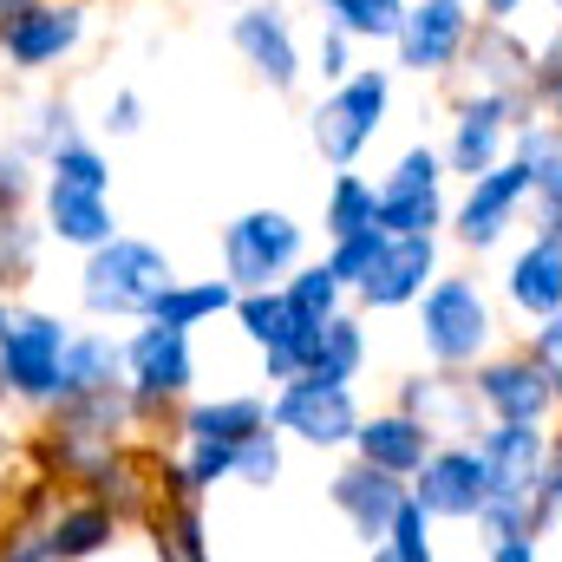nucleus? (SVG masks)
<instances>
[{"mask_svg":"<svg viewBox=\"0 0 562 562\" xmlns=\"http://www.w3.org/2000/svg\"><path fill=\"white\" fill-rule=\"evenodd\" d=\"M413 314H419L425 360L445 367V373H471V367H477L484 353H497V340H504L497 307H491V294H484L477 276H438L419 301H413Z\"/></svg>","mask_w":562,"mask_h":562,"instance_id":"nucleus-1","label":"nucleus"},{"mask_svg":"<svg viewBox=\"0 0 562 562\" xmlns=\"http://www.w3.org/2000/svg\"><path fill=\"white\" fill-rule=\"evenodd\" d=\"M170 281H177V269H170V256H164L157 243L112 236V243L86 249L79 301H86V314H99V321H144Z\"/></svg>","mask_w":562,"mask_h":562,"instance_id":"nucleus-2","label":"nucleus"},{"mask_svg":"<svg viewBox=\"0 0 562 562\" xmlns=\"http://www.w3.org/2000/svg\"><path fill=\"white\" fill-rule=\"evenodd\" d=\"M386 112H393V66H353L307 112V138L334 170H347V164L367 157V144L386 132Z\"/></svg>","mask_w":562,"mask_h":562,"instance_id":"nucleus-3","label":"nucleus"},{"mask_svg":"<svg viewBox=\"0 0 562 562\" xmlns=\"http://www.w3.org/2000/svg\"><path fill=\"white\" fill-rule=\"evenodd\" d=\"M530 190H537V170L510 150V157H497L491 170H477V177L464 183V196L451 203V223H445V229H451L471 256H484V249H497V243L517 229Z\"/></svg>","mask_w":562,"mask_h":562,"instance_id":"nucleus-4","label":"nucleus"},{"mask_svg":"<svg viewBox=\"0 0 562 562\" xmlns=\"http://www.w3.org/2000/svg\"><path fill=\"white\" fill-rule=\"evenodd\" d=\"M269 419H276L281 438H301L314 451H340V445H353V431H360L367 413H360V400H353L347 380L294 373V380H281L276 393H269Z\"/></svg>","mask_w":562,"mask_h":562,"instance_id":"nucleus-5","label":"nucleus"},{"mask_svg":"<svg viewBox=\"0 0 562 562\" xmlns=\"http://www.w3.org/2000/svg\"><path fill=\"white\" fill-rule=\"evenodd\" d=\"M307 262V229L288 210H249L223 229V276L236 288H276Z\"/></svg>","mask_w":562,"mask_h":562,"instance_id":"nucleus-6","label":"nucleus"},{"mask_svg":"<svg viewBox=\"0 0 562 562\" xmlns=\"http://www.w3.org/2000/svg\"><path fill=\"white\" fill-rule=\"evenodd\" d=\"M517 119H530V92H497V86H471L451 112V138H445V164L451 177H477L497 157H510V132Z\"/></svg>","mask_w":562,"mask_h":562,"instance_id":"nucleus-7","label":"nucleus"},{"mask_svg":"<svg viewBox=\"0 0 562 562\" xmlns=\"http://www.w3.org/2000/svg\"><path fill=\"white\" fill-rule=\"evenodd\" d=\"M477 33V0H406V20L393 33L400 72L413 79H451L464 46Z\"/></svg>","mask_w":562,"mask_h":562,"instance_id":"nucleus-8","label":"nucleus"},{"mask_svg":"<svg viewBox=\"0 0 562 562\" xmlns=\"http://www.w3.org/2000/svg\"><path fill=\"white\" fill-rule=\"evenodd\" d=\"M66 340H72V327L59 314H7L0 321V380H7V393L33 400V406H53Z\"/></svg>","mask_w":562,"mask_h":562,"instance_id":"nucleus-9","label":"nucleus"},{"mask_svg":"<svg viewBox=\"0 0 562 562\" xmlns=\"http://www.w3.org/2000/svg\"><path fill=\"white\" fill-rule=\"evenodd\" d=\"M471 393L484 406V419H557L562 393L550 380V367L530 353V347H497L471 367Z\"/></svg>","mask_w":562,"mask_h":562,"instance_id":"nucleus-10","label":"nucleus"},{"mask_svg":"<svg viewBox=\"0 0 562 562\" xmlns=\"http://www.w3.org/2000/svg\"><path fill=\"white\" fill-rule=\"evenodd\" d=\"M125 386H132L138 413H157V406H177V400H190V386H196L190 327L144 321L138 334L125 340Z\"/></svg>","mask_w":562,"mask_h":562,"instance_id":"nucleus-11","label":"nucleus"},{"mask_svg":"<svg viewBox=\"0 0 562 562\" xmlns=\"http://www.w3.org/2000/svg\"><path fill=\"white\" fill-rule=\"evenodd\" d=\"M413 497H419L438 524H477V510H484V497H491L477 438H438L431 458L413 471Z\"/></svg>","mask_w":562,"mask_h":562,"instance_id":"nucleus-12","label":"nucleus"},{"mask_svg":"<svg viewBox=\"0 0 562 562\" xmlns=\"http://www.w3.org/2000/svg\"><path fill=\"white\" fill-rule=\"evenodd\" d=\"M477 451H484L491 497H504V504H537V484H543V471H550V425L543 419H484ZM491 497H484V504H491Z\"/></svg>","mask_w":562,"mask_h":562,"instance_id":"nucleus-13","label":"nucleus"},{"mask_svg":"<svg viewBox=\"0 0 562 562\" xmlns=\"http://www.w3.org/2000/svg\"><path fill=\"white\" fill-rule=\"evenodd\" d=\"M229 46L243 53V66L269 86V92H294L301 86V40H294V13L288 0H243L229 20Z\"/></svg>","mask_w":562,"mask_h":562,"instance_id":"nucleus-14","label":"nucleus"},{"mask_svg":"<svg viewBox=\"0 0 562 562\" xmlns=\"http://www.w3.org/2000/svg\"><path fill=\"white\" fill-rule=\"evenodd\" d=\"M236 321H243V334H249V347L262 353V380L281 386V380H294L301 373V353H307V334H314V321L288 301V288H243L236 294Z\"/></svg>","mask_w":562,"mask_h":562,"instance_id":"nucleus-15","label":"nucleus"},{"mask_svg":"<svg viewBox=\"0 0 562 562\" xmlns=\"http://www.w3.org/2000/svg\"><path fill=\"white\" fill-rule=\"evenodd\" d=\"M406 477L400 471H380V464H367L360 451H353V464H340L334 471V484H327V504L347 517V530L367 543V550H380L386 543V530H393V510L406 504Z\"/></svg>","mask_w":562,"mask_h":562,"instance_id":"nucleus-16","label":"nucleus"},{"mask_svg":"<svg viewBox=\"0 0 562 562\" xmlns=\"http://www.w3.org/2000/svg\"><path fill=\"white\" fill-rule=\"evenodd\" d=\"M438 276H445V262H438V236H431V229H419V236H386L373 276L360 281L353 294H360V307H373V314H400V307H413Z\"/></svg>","mask_w":562,"mask_h":562,"instance_id":"nucleus-17","label":"nucleus"},{"mask_svg":"<svg viewBox=\"0 0 562 562\" xmlns=\"http://www.w3.org/2000/svg\"><path fill=\"white\" fill-rule=\"evenodd\" d=\"M79 40H86V7H79V0H40L33 13H20V20L0 33V59H7L13 72H46V66H59Z\"/></svg>","mask_w":562,"mask_h":562,"instance_id":"nucleus-18","label":"nucleus"},{"mask_svg":"<svg viewBox=\"0 0 562 562\" xmlns=\"http://www.w3.org/2000/svg\"><path fill=\"white\" fill-rule=\"evenodd\" d=\"M504 301L530 327L562 314V236L557 229H530V243L504 262Z\"/></svg>","mask_w":562,"mask_h":562,"instance_id":"nucleus-19","label":"nucleus"},{"mask_svg":"<svg viewBox=\"0 0 562 562\" xmlns=\"http://www.w3.org/2000/svg\"><path fill=\"white\" fill-rule=\"evenodd\" d=\"M112 537H119V510L105 497H86V504L59 510L40 530V543H7V557L13 562H79V557H105Z\"/></svg>","mask_w":562,"mask_h":562,"instance_id":"nucleus-20","label":"nucleus"},{"mask_svg":"<svg viewBox=\"0 0 562 562\" xmlns=\"http://www.w3.org/2000/svg\"><path fill=\"white\" fill-rule=\"evenodd\" d=\"M393 406L431 419L438 438H477V431H484V406H477V393H471V373H445V367L413 373V380H400V400H393Z\"/></svg>","mask_w":562,"mask_h":562,"instance_id":"nucleus-21","label":"nucleus"},{"mask_svg":"<svg viewBox=\"0 0 562 562\" xmlns=\"http://www.w3.org/2000/svg\"><path fill=\"white\" fill-rule=\"evenodd\" d=\"M431 445H438V425L419 419V413H406V406L367 413L360 431H353V451H360L367 464H380V471H400L406 484H413V471L431 458Z\"/></svg>","mask_w":562,"mask_h":562,"instance_id":"nucleus-22","label":"nucleus"},{"mask_svg":"<svg viewBox=\"0 0 562 562\" xmlns=\"http://www.w3.org/2000/svg\"><path fill=\"white\" fill-rule=\"evenodd\" d=\"M530 66H537V53L510 20H477L471 46L458 59V72H471V86H497V92H530Z\"/></svg>","mask_w":562,"mask_h":562,"instance_id":"nucleus-23","label":"nucleus"},{"mask_svg":"<svg viewBox=\"0 0 562 562\" xmlns=\"http://www.w3.org/2000/svg\"><path fill=\"white\" fill-rule=\"evenodd\" d=\"M46 236H59L66 249H99V243H112V236H119L112 190H86V183L46 177Z\"/></svg>","mask_w":562,"mask_h":562,"instance_id":"nucleus-24","label":"nucleus"},{"mask_svg":"<svg viewBox=\"0 0 562 562\" xmlns=\"http://www.w3.org/2000/svg\"><path fill=\"white\" fill-rule=\"evenodd\" d=\"M119 386H125V340H112V334H72L66 360H59V400H92V393H119Z\"/></svg>","mask_w":562,"mask_h":562,"instance_id":"nucleus-25","label":"nucleus"},{"mask_svg":"<svg viewBox=\"0 0 562 562\" xmlns=\"http://www.w3.org/2000/svg\"><path fill=\"white\" fill-rule=\"evenodd\" d=\"M367 353H373V347H367V327L340 307V314H327V321L307 334L301 373H314V380H347V386H353V380L367 373Z\"/></svg>","mask_w":562,"mask_h":562,"instance_id":"nucleus-26","label":"nucleus"},{"mask_svg":"<svg viewBox=\"0 0 562 562\" xmlns=\"http://www.w3.org/2000/svg\"><path fill=\"white\" fill-rule=\"evenodd\" d=\"M262 425H276L269 419V393H223V400H196L177 431L183 438H229V445H243Z\"/></svg>","mask_w":562,"mask_h":562,"instance_id":"nucleus-27","label":"nucleus"},{"mask_svg":"<svg viewBox=\"0 0 562 562\" xmlns=\"http://www.w3.org/2000/svg\"><path fill=\"white\" fill-rule=\"evenodd\" d=\"M236 281L229 276H210V281H170L164 294H157V307L144 314V321H164V327H203V321H216V314H236Z\"/></svg>","mask_w":562,"mask_h":562,"instance_id":"nucleus-28","label":"nucleus"},{"mask_svg":"<svg viewBox=\"0 0 562 562\" xmlns=\"http://www.w3.org/2000/svg\"><path fill=\"white\" fill-rule=\"evenodd\" d=\"M367 223H380V183H373V177H360V170L347 164V170H334V183H327L321 229H327V243H334V236L367 229Z\"/></svg>","mask_w":562,"mask_h":562,"instance_id":"nucleus-29","label":"nucleus"},{"mask_svg":"<svg viewBox=\"0 0 562 562\" xmlns=\"http://www.w3.org/2000/svg\"><path fill=\"white\" fill-rule=\"evenodd\" d=\"M281 288H288V301H294L314 327H321L327 314H340V307H347V294H353L347 281L334 276V262H301V269L281 281Z\"/></svg>","mask_w":562,"mask_h":562,"instance_id":"nucleus-30","label":"nucleus"},{"mask_svg":"<svg viewBox=\"0 0 562 562\" xmlns=\"http://www.w3.org/2000/svg\"><path fill=\"white\" fill-rule=\"evenodd\" d=\"M157 557H170V562H203L210 557L203 497H170V510H164V537H157Z\"/></svg>","mask_w":562,"mask_h":562,"instance_id":"nucleus-31","label":"nucleus"},{"mask_svg":"<svg viewBox=\"0 0 562 562\" xmlns=\"http://www.w3.org/2000/svg\"><path fill=\"white\" fill-rule=\"evenodd\" d=\"M451 223V203L445 190H406V196H380V229L386 236H419V229H445Z\"/></svg>","mask_w":562,"mask_h":562,"instance_id":"nucleus-32","label":"nucleus"},{"mask_svg":"<svg viewBox=\"0 0 562 562\" xmlns=\"http://www.w3.org/2000/svg\"><path fill=\"white\" fill-rule=\"evenodd\" d=\"M431 524H438V517H431L419 497L406 491V504L393 510V530H386L380 557H386V562H431V557H438V543H431Z\"/></svg>","mask_w":562,"mask_h":562,"instance_id":"nucleus-33","label":"nucleus"},{"mask_svg":"<svg viewBox=\"0 0 562 562\" xmlns=\"http://www.w3.org/2000/svg\"><path fill=\"white\" fill-rule=\"evenodd\" d=\"M321 13L347 26L353 40H393L406 20V0H321Z\"/></svg>","mask_w":562,"mask_h":562,"instance_id":"nucleus-34","label":"nucleus"},{"mask_svg":"<svg viewBox=\"0 0 562 562\" xmlns=\"http://www.w3.org/2000/svg\"><path fill=\"white\" fill-rule=\"evenodd\" d=\"M46 177H59V183H86V190H112V164H105V150L86 138H66L46 150Z\"/></svg>","mask_w":562,"mask_h":562,"instance_id":"nucleus-35","label":"nucleus"},{"mask_svg":"<svg viewBox=\"0 0 562 562\" xmlns=\"http://www.w3.org/2000/svg\"><path fill=\"white\" fill-rule=\"evenodd\" d=\"M445 177H451L445 150H431V144H413V150H400V164L380 177V196H406V190H445Z\"/></svg>","mask_w":562,"mask_h":562,"instance_id":"nucleus-36","label":"nucleus"},{"mask_svg":"<svg viewBox=\"0 0 562 562\" xmlns=\"http://www.w3.org/2000/svg\"><path fill=\"white\" fill-rule=\"evenodd\" d=\"M380 249H386V229H380V223H367V229H347V236H334L327 262H334V276L347 281V288H360V281L373 276Z\"/></svg>","mask_w":562,"mask_h":562,"instance_id":"nucleus-37","label":"nucleus"},{"mask_svg":"<svg viewBox=\"0 0 562 562\" xmlns=\"http://www.w3.org/2000/svg\"><path fill=\"white\" fill-rule=\"evenodd\" d=\"M530 112H543L550 125H562V26L537 46V66H530Z\"/></svg>","mask_w":562,"mask_h":562,"instance_id":"nucleus-38","label":"nucleus"},{"mask_svg":"<svg viewBox=\"0 0 562 562\" xmlns=\"http://www.w3.org/2000/svg\"><path fill=\"white\" fill-rule=\"evenodd\" d=\"M236 477L256 484V491L281 484V431L276 425H262V431H249V438L236 445Z\"/></svg>","mask_w":562,"mask_h":562,"instance_id":"nucleus-39","label":"nucleus"},{"mask_svg":"<svg viewBox=\"0 0 562 562\" xmlns=\"http://www.w3.org/2000/svg\"><path fill=\"white\" fill-rule=\"evenodd\" d=\"M33 249H40L33 223H20V210H0V281L33 276Z\"/></svg>","mask_w":562,"mask_h":562,"instance_id":"nucleus-40","label":"nucleus"},{"mask_svg":"<svg viewBox=\"0 0 562 562\" xmlns=\"http://www.w3.org/2000/svg\"><path fill=\"white\" fill-rule=\"evenodd\" d=\"M530 210H537V229H557V236H562V138L550 144V157L537 164V190H530Z\"/></svg>","mask_w":562,"mask_h":562,"instance_id":"nucleus-41","label":"nucleus"},{"mask_svg":"<svg viewBox=\"0 0 562 562\" xmlns=\"http://www.w3.org/2000/svg\"><path fill=\"white\" fill-rule=\"evenodd\" d=\"M314 72H321L327 86H340V79L353 72V33H347V26H334V20L321 26V46H314Z\"/></svg>","mask_w":562,"mask_h":562,"instance_id":"nucleus-42","label":"nucleus"},{"mask_svg":"<svg viewBox=\"0 0 562 562\" xmlns=\"http://www.w3.org/2000/svg\"><path fill=\"white\" fill-rule=\"evenodd\" d=\"M537 537H543L537 524H517V530H497V537L484 543V557H491V562H537V557H543V543H537Z\"/></svg>","mask_w":562,"mask_h":562,"instance_id":"nucleus-43","label":"nucleus"},{"mask_svg":"<svg viewBox=\"0 0 562 562\" xmlns=\"http://www.w3.org/2000/svg\"><path fill=\"white\" fill-rule=\"evenodd\" d=\"M530 517H537V530H557V524H562V451H557V445H550V471H543V484H537Z\"/></svg>","mask_w":562,"mask_h":562,"instance_id":"nucleus-44","label":"nucleus"},{"mask_svg":"<svg viewBox=\"0 0 562 562\" xmlns=\"http://www.w3.org/2000/svg\"><path fill=\"white\" fill-rule=\"evenodd\" d=\"M543 367H550V380H557V393H562V314H550V321H537L530 327V340H524Z\"/></svg>","mask_w":562,"mask_h":562,"instance_id":"nucleus-45","label":"nucleus"},{"mask_svg":"<svg viewBox=\"0 0 562 562\" xmlns=\"http://www.w3.org/2000/svg\"><path fill=\"white\" fill-rule=\"evenodd\" d=\"M66 138H79V132H72V112H66L59 99H53V105H40V132L26 138V150H40V157H46L53 144H66Z\"/></svg>","mask_w":562,"mask_h":562,"instance_id":"nucleus-46","label":"nucleus"},{"mask_svg":"<svg viewBox=\"0 0 562 562\" xmlns=\"http://www.w3.org/2000/svg\"><path fill=\"white\" fill-rule=\"evenodd\" d=\"M138 125H144V99L138 92H112V105H105V132H112V138H132Z\"/></svg>","mask_w":562,"mask_h":562,"instance_id":"nucleus-47","label":"nucleus"},{"mask_svg":"<svg viewBox=\"0 0 562 562\" xmlns=\"http://www.w3.org/2000/svg\"><path fill=\"white\" fill-rule=\"evenodd\" d=\"M530 0H477V20H517Z\"/></svg>","mask_w":562,"mask_h":562,"instance_id":"nucleus-48","label":"nucleus"},{"mask_svg":"<svg viewBox=\"0 0 562 562\" xmlns=\"http://www.w3.org/2000/svg\"><path fill=\"white\" fill-rule=\"evenodd\" d=\"M33 7H40V0H0V33H7L20 13H33Z\"/></svg>","mask_w":562,"mask_h":562,"instance_id":"nucleus-49","label":"nucleus"},{"mask_svg":"<svg viewBox=\"0 0 562 562\" xmlns=\"http://www.w3.org/2000/svg\"><path fill=\"white\" fill-rule=\"evenodd\" d=\"M0 321H7V301H0Z\"/></svg>","mask_w":562,"mask_h":562,"instance_id":"nucleus-50","label":"nucleus"},{"mask_svg":"<svg viewBox=\"0 0 562 562\" xmlns=\"http://www.w3.org/2000/svg\"><path fill=\"white\" fill-rule=\"evenodd\" d=\"M557 13H562V0H557Z\"/></svg>","mask_w":562,"mask_h":562,"instance_id":"nucleus-51","label":"nucleus"},{"mask_svg":"<svg viewBox=\"0 0 562 562\" xmlns=\"http://www.w3.org/2000/svg\"><path fill=\"white\" fill-rule=\"evenodd\" d=\"M236 7H243V0H236Z\"/></svg>","mask_w":562,"mask_h":562,"instance_id":"nucleus-52","label":"nucleus"}]
</instances>
